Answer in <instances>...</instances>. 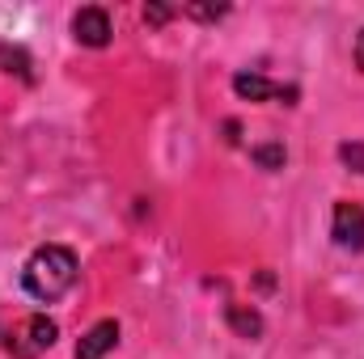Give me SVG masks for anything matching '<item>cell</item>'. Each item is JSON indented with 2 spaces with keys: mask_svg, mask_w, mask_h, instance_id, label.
<instances>
[{
  "mask_svg": "<svg viewBox=\"0 0 364 359\" xmlns=\"http://www.w3.org/2000/svg\"><path fill=\"white\" fill-rule=\"evenodd\" d=\"M356 64H360V72H364V30L356 34Z\"/></svg>",
  "mask_w": 364,
  "mask_h": 359,
  "instance_id": "11",
  "label": "cell"
},
{
  "mask_svg": "<svg viewBox=\"0 0 364 359\" xmlns=\"http://www.w3.org/2000/svg\"><path fill=\"white\" fill-rule=\"evenodd\" d=\"M21 283L34 300L43 304H55L64 300L73 287H77V254L64 250V245H38L26 267H21Z\"/></svg>",
  "mask_w": 364,
  "mask_h": 359,
  "instance_id": "1",
  "label": "cell"
},
{
  "mask_svg": "<svg viewBox=\"0 0 364 359\" xmlns=\"http://www.w3.org/2000/svg\"><path fill=\"white\" fill-rule=\"evenodd\" d=\"M233 89H237V97H246V101H272V97H284V106L296 101V89L272 85V81L259 77V72H237V77H233Z\"/></svg>",
  "mask_w": 364,
  "mask_h": 359,
  "instance_id": "5",
  "label": "cell"
},
{
  "mask_svg": "<svg viewBox=\"0 0 364 359\" xmlns=\"http://www.w3.org/2000/svg\"><path fill=\"white\" fill-rule=\"evenodd\" d=\"M339 157H343L348 165H356V170L364 174V144H343V148H339Z\"/></svg>",
  "mask_w": 364,
  "mask_h": 359,
  "instance_id": "9",
  "label": "cell"
},
{
  "mask_svg": "<svg viewBox=\"0 0 364 359\" xmlns=\"http://www.w3.org/2000/svg\"><path fill=\"white\" fill-rule=\"evenodd\" d=\"M119 347V321H97L85 330V338L77 343V359H106L110 351Z\"/></svg>",
  "mask_w": 364,
  "mask_h": 359,
  "instance_id": "6",
  "label": "cell"
},
{
  "mask_svg": "<svg viewBox=\"0 0 364 359\" xmlns=\"http://www.w3.org/2000/svg\"><path fill=\"white\" fill-rule=\"evenodd\" d=\"M255 161H259V165H267V170H275V165H284V148H275V144L255 148Z\"/></svg>",
  "mask_w": 364,
  "mask_h": 359,
  "instance_id": "8",
  "label": "cell"
},
{
  "mask_svg": "<svg viewBox=\"0 0 364 359\" xmlns=\"http://www.w3.org/2000/svg\"><path fill=\"white\" fill-rule=\"evenodd\" d=\"M73 34H77V43H85V47H106L110 43V13L106 9H77V17H73Z\"/></svg>",
  "mask_w": 364,
  "mask_h": 359,
  "instance_id": "4",
  "label": "cell"
},
{
  "mask_svg": "<svg viewBox=\"0 0 364 359\" xmlns=\"http://www.w3.org/2000/svg\"><path fill=\"white\" fill-rule=\"evenodd\" d=\"M55 334H60L55 321H51L47 313H34V317H26V321L4 338V351L13 359H38L51 343H55Z\"/></svg>",
  "mask_w": 364,
  "mask_h": 359,
  "instance_id": "2",
  "label": "cell"
},
{
  "mask_svg": "<svg viewBox=\"0 0 364 359\" xmlns=\"http://www.w3.org/2000/svg\"><path fill=\"white\" fill-rule=\"evenodd\" d=\"M331 237L339 250H364V207L360 203H335Z\"/></svg>",
  "mask_w": 364,
  "mask_h": 359,
  "instance_id": "3",
  "label": "cell"
},
{
  "mask_svg": "<svg viewBox=\"0 0 364 359\" xmlns=\"http://www.w3.org/2000/svg\"><path fill=\"white\" fill-rule=\"evenodd\" d=\"M170 17V9H161V4H153V9H144V21H153V26H161Z\"/></svg>",
  "mask_w": 364,
  "mask_h": 359,
  "instance_id": "10",
  "label": "cell"
},
{
  "mask_svg": "<svg viewBox=\"0 0 364 359\" xmlns=\"http://www.w3.org/2000/svg\"><path fill=\"white\" fill-rule=\"evenodd\" d=\"M229 321L246 334V338H255L259 330H263V321H259V313H246V309H237V304H229Z\"/></svg>",
  "mask_w": 364,
  "mask_h": 359,
  "instance_id": "7",
  "label": "cell"
}]
</instances>
